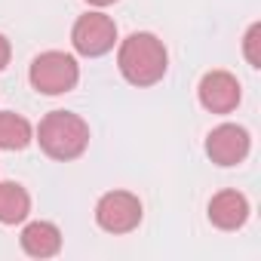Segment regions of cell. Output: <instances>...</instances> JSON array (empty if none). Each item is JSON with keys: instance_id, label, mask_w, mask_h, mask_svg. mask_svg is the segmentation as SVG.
I'll list each match as a JSON object with an SVG mask.
<instances>
[{"instance_id": "7c38bea8", "label": "cell", "mask_w": 261, "mask_h": 261, "mask_svg": "<svg viewBox=\"0 0 261 261\" xmlns=\"http://www.w3.org/2000/svg\"><path fill=\"white\" fill-rule=\"evenodd\" d=\"M261 25L255 22L249 31H246V40H243V49H246V59H249V65L252 68H261Z\"/></svg>"}, {"instance_id": "52a82bcc", "label": "cell", "mask_w": 261, "mask_h": 261, "mask_svg": "<svg viewBox=\"0 0 261 261\" xmlns=\"http://www.w3.org/2000/svg\"><path fill=\"white\" fill-rule=\"evenodd\" d=\"M197 95H200V105L212 114H230L237 111L243 92H240V80L230 74V71H209L203 74L200 86H197Z\"/></svg>"}, {"instance_id": "9c48e42d", "label": "cell", "mask_w": 261, "mask_h": 261, "mask_svg": "<svg viewBox=\"0 0 261 261\" xmlns=\"http://www.w3.org/2000/svg\"><path fill=\"white\" fill-rule=\"evenodd\" d=\"M22 249L31 258H53L62 249V230L53 221H31L22 230Z\"/></svg>"}, {"instance_id": "3957f363", "label": "cell", "mask_w": 261, "mask_h": 261, "mask_svg": "<svg viewBox=\"0 0 261 261\" xmlns=\"http://www.w3.org/2000/svg\"><path fill=\"white\" fill-rule=\"evenodd\" d=\"M28 80H31V86L40 95H65V92H71L77 86L80 65H77L74 56L59 53V49H49V53H40L31 62Z\"/></svg>"}, {"instance_id": "ba28073f", "label": "cell", "mask_w": 261, "mask_h": 261, "mask_svg": "<svg viewBox=\"0 0 261 261\" xmlns=\"http://www.w3.org/2000/svg\"><path fill=\"white\" fill-rule=\"evenodd\" d=\"M249 218V200L240 191H218L209 200V221L218 230H237Z\"/></svg>"}, {"instance_id": "5b68a950", "label": "cell", "mask_w": 261, "mask_h": 261, "mask_svg": "<svg viewBox=\"0 0 261 261\" xmlns=\"http://www.w3.org/2000/svg\"><path fill=\"white\" fill-rule=\"evenodd\" d=\"M71 43H74V49L80 56L98 59V56H105V53L114 49V43H117V25L105 13H86V16H80L74 22Z\"/></svg>"}, {"instance_id": "277c9868", "label": "cell", "mask_w": 261, "mask_h": 261, "mask_svg": "<svg viewBox=\"0 0 261 261\" xmlns=\"http://www.w3.org/2000/svg\"><path fill=\"white\" fill-rule=\"evenodd\" d=\"M95 224L108 233H129L142 224V200L129 191H108L95 203Z\"/></svg>"}, {"instance_id": "7a4b0ae2", "label": "cell", "mask_w": 261, "mask_h": 261, "mask_svg": "<svg viewBox=\"0 0 261 261\" xmlns=\"http://www.w3.org/2000/svg\"><path fill=\"white\" fill-rule=\"evenodd\" d=\"M37 142L53 160H77L89 145V123L74 111H49L37 126Z\"/></svg>"}, {"instance_id": "4fadbf2b", "label": "cell", "mask_w": 261, "mask_h": 261, "mask_svg": "<svg viewBox=\"0 0 261 261\" xmlns=\"http://www.w3.org/2000/svg\"><path fill=\"white\" fill-rule=\"evenodd\" d=\"M10 56H13V46H10V40L4 34H0V71L10 65Z\"/></svg>"}, {"instance_id": "8992f818", "label": "cell", "mask_w": 261, "mask_h": 261, "mask_svg": "<svg viewBox=\"0 0 261 261\" xmlns=\"http://www.w3.org/2000/svg\"><path fill=\"white\" fill-rule=\"evenodd\" d=\"M249 148H252V139L243 126L237 123H221L215 126L212 133L206 136V154L212 163L218 166H237L249 157Z\"/></svg>"}, {"instance_id": "30bf717a", "label": "cell", "mask_w": 261, "mask_h": 261, "mask_svg": "<svg viewBox=\"0 0 261 261\" xmlns=\"http://www.w3.org/2000/svg\"><path fill=\"white\" fill-rule=\"evenodd\" d=\"M31 215V197L16 181H0V224H22Z\"/></svg>"}, {"instance_id": "5bb4252c", "label": "cell", "mask_w": 261, "mask_h": 261, "mask_svg": "<svg viewBox=\"0 0 261 261\" xmlns=\"http://www.w3.org/2000/svg\"><path fill=\"white\" fill-rule=\"evenodd\" d=\"M86 4H92V7H111V4H117V0H86Z\"/></svg>"}, {"instance_id": "8fae6325", "label": "cell", "mask_w": 261, "mask_h": 261, "mask_svg": "<svg viewBox=\"0 0 261 261\" xmlns=\"http://www.w3.org/2000/svg\"><path fill=\"white\" fill-rule=\"evenodd\" d=\"M34 142L31 123L16 111H0V148L4 151H25Z\"/></svg>"}, {"instance_id": "6da1fadb", "label": "cell", "mask_w": 261, "mask_h": 261, "mask_svg": "<svg viewBox=\"0 0 261 261\" xmlns=\"http://www.w3.org/2000/svg\"><path fill=\"white\" fill-rule=\"evenodd\" d=\"M117 68L133 86H154L166 77L169 68V53L157 34L136 31L129 34L120 49H117Z\"/></svg>"}]
</instances>
